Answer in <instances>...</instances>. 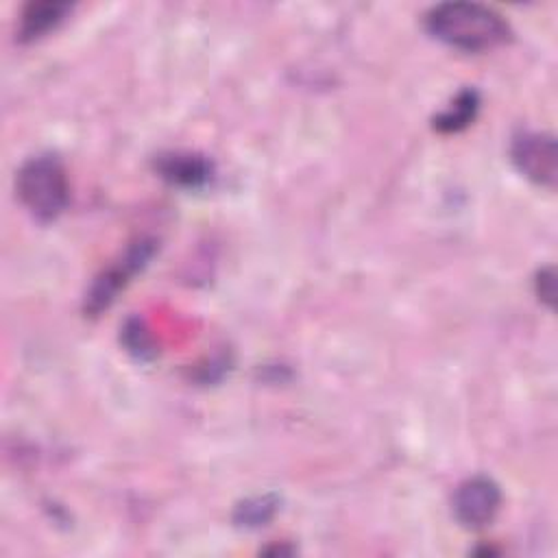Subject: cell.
I'll list each match as a JSON object with an SVG mask.
<instances>
[{"mask_svg": "<svg viewBox=\"0 0 558 558\" xmlns=\"http://www.w3.org/2000/svg\"><path fill=\"white\" fill-rule=\"evenodd\" d=\"M427 33L462 52L493 50L510 39L508 22L493 9L475 2H442L425 15Z\"/></svg>", "mask_w": 558, "mask_h": 558, "instance_id": "obj_1", "label": "cell"}, {"mask_svg": "<svg viewBox=\"0 0 558 558\" xmlns=\"http://www.w3.org/2000/svg\"><path fill=\"white\" fill-rule=\"evenodd\" d=\"M155 170L170 185L185 190L205 187L214 179V163L207 157L183 150L159 155L155 159Z\"/></svg>", "mask_w": 558, "mask_h": 558, "instance_id": "obj_6", "label": "cell"}, {"mask_svg": "<svg viewBox=\"0 0 558 558\" xmlns=\"http://www.w3.org/2000/svg\"><path fill=\"white\" fill-rule=\"evenodd\" d=\"M275 512H277V497L275 495L253 497V499L242 501L235 508L233 521L238 525H244V527H262L275 517Z\"/></svg>", "mask_w": 558, "mask_h": 558, "instance_id": "obj_9", "label": "cell"}, {"mask_svg": "<svg viewBox=\"0 0 558 558\" xmlns=\"http://www.w3.org/2000/svg\"><path fill=\"white\" fill-rule=\"evenodd\" d=\"M499 506H501V490L486 475H473L462 484H458L451 499L453 517L458 519L460 525L469 530H480L488 525L495 519Z\"/></svg>", "mask_w": 558, "mask_h": 558, "instance_id": "obj_5", "label": "cell"}, {"mask_svg": "<svg viewBox=\"0 0 558 558\" xmlns=\"http://www.w3.org/2000/svg\"><path fill=\"white\" fill-rule=\"evenodd\" d=\"M554 286H556V281H554V268L541 270V272H538V279H536V292H538V296H541L545 303H549V305H551V301H554Z\"/></svg>", "mask_w": 558, "mask_h": 558, "instance_id": "obj_11", "label": "cell"}, {"mask_svg": "<svg viewBox=\"0 0 558 558\" xmlns=\"http://www.w3.org/2000/svg\"><path fill=\"white\" fill-rule=\"evenodd\" d=\"M480 109V96L475 89H462L451 105L434 118V129L440 133H458L466 129Z\"/></svg>", "mask_w": 558, "mask_h": 558, "instance_id": "obj_8", "label": "cell"}, {"mask_svg": "<svg viewBox=\"0 0 558 558\" xmlns=\"http://www.w3.org/2000/svg\"><path fill=\"white\" fill-rule=\"evenodd\" d=\"M157 242L150 238H140L137 242H133L126 253L113 262L111 266H107L92 283L87 296H85V312L89 316H98L102 310H107L118 292L148 264V259L155 255V246Z\"/></svg>", "mask_w": 558, "mask_h": 558, "instance_id": "obj_3", "label": "cell"}, {"mask_svg": "<svg viewBox=\"0 0 558 558\" xmlns=\"http://www.w3.org/2000/svg\"><path fill=\"white\" fill-rule=\"evenodd\" d=\"M122 342L129 353H133L137 360H150L155 355L153 338L146 329V325L140 318H129L122 327Z\"/></svg>", "mask_w": 558, "mask_h": 558, "instance_id": "obj_10", "label": "cell"}, {"mask_svg": "<svg viewBox=\"0 0 558 558\" xmlns=\"http://www.w3.org/2000/svg\"><path fill=\"white\" fill-rule=\"evenodd\" d=\"M15 192L35 220H57L70 201L68 174L61 159L46 153L24 161L15 177Z\"/></svg>", "mask_w": 558, "mask_h": 558, "instance_id": "obj_2", "label": "cell"}, {"mask_svg": "<svg viewBox=\"0 0 558 558\" xmlns=\"http://www.w3.org/2000/svg\"><path fill=\"white\" fill-rule=\"evenodd\" d=\"M510 159L525 179L545 187L556 185L558 153H556V140L551 135L534 133V131L519 133L512 140Z\"/></svg>", "mask_w": 558, "mask_h": 558, "instance_id": "obj_4", "label": "cell"}, {"mask_svg": "<svg viewBox=\"0 0 558 558\" xmlns=\"http://www.w3.org/2000/svg\"><path fill=\"white\" fill-rule=\"evenodd\" d=\"M68 2H33L24 9L22 13V24H20V39L31 41L48 31L57 28L63 17L70 13Z\"/></svg>", "mask_w": 558, "mask_h": 558, "instance_id": "obj_7", "label": "cell"}]
</instances>
